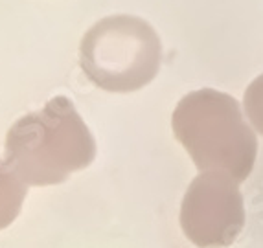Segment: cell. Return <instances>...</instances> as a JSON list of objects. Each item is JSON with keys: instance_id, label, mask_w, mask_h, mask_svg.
I'll use <instances>...</instances> for the list:
<instances>
[{"instance_id": "obj_1", "label": "cell", "mask_w": 263, "mask_h": 248, "mask_svg": "<svg viewBox=\"0 0 263 248\" xmlns=\"http://www.w3.org/2000/svg\"><path fill=\"white\" fill-rule=\"evenodd\" d=\"M96 151V140L72 100L55 96L9 127L4 157L28 186H55L87 169Z\"/></svg>"}, {"instance_id": "obj_4", "label": "cell", "mask_w": 263, "mask_h": 248, "mask_svg": "<svg viewBox=\"0 0 263 248\" xmlns=\"http://www.w3.org/2000/svg\"><path fill=\"white\" fill-rule=\"evenodd\" d=\"M245 226V202L239 182L224 171H201L180 204V228L199 248L236 243Z\"/></svg>"}, {"instance_id": "obj_5", "label": "cell", "mask_w": 263, "mask_h": 248, "mask_svg": "<svg viewBox=\"0 0 263 248\" xmlns=\"http://www.w3.org/2000/svg\"><path fill=\"white\" fill-rule=\"evenodd\" d=\"M28 195V184L22 182L6 160H0V230L18 217Z\"/></svg>"}, {"instance_id": "obj_6", "label": "cell", "mask_w": 263, "mask_h": 248, "mask_svg": "<svg viewBox=\"0 0 263 248\" xmlns=\"http://www.w3.org/2000/svg\"><path fill=\"white\" fill-rule=\"evenodd\" d=\"M243 105L252 127L263 136V75H259L249 85L243 98Z\"/></svg>"}, {"instance_id": "obj_3", "label": "cell", "mask_w": 263, "mask_h": 248, "mask_svg": "<svg viewBox=\"0 0 263 248\" xmlns=\"http://www.w3.org/2000/svg\"><path fill=\"white\" fill-rule=\"evenodd\" d=\"M162 43L149 22L133 15H110L96 22L79 44V65L98 88L136 92L157 78Z\"/></svg>"}, {"instance_id": "obj_2", "label": "cell", "mask_w": 263, "mask_h": 248, "mask_svg": "<svg viewBox=\"0 0 263 248\" xmlns=\"http://www.w3.org/2000/svg\"><path fill=\"white\" fill-rule=\"evenodd\" d=\"M171 129L199 173L224 171L237 182L250 177L258 138L232 96L214 88L190 92L177 103Z\"/></svg>"}]
</instances>
